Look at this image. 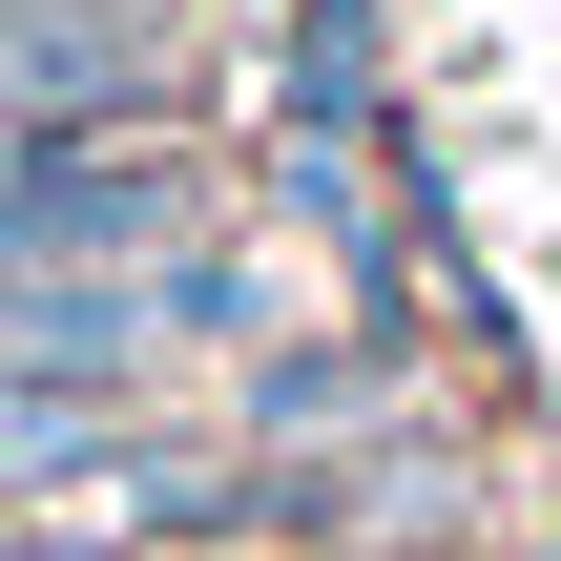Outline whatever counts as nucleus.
Instances as JSON below:
<instances>
[{"mask_svg":"<svg viewBox=\"0 0 561 561\" xmlns=\"http://www.w3.org/2000/svg\"><path fill=\"white\" fill-rule=\"evenodd\" d=\"M104 458H125V396H42V375H0V520L83 500Z\"/></svg>","mask_w":561,"mask_h":561,"instance_id":"nucleus-5","label":"nucleus"},{"mask_svg":"<svg viewBox=\"0 0 561 561\" xmlns=\"http://www.w3.org/2000/svg\"><path fill=\"white\" fill-rule=\"evenodd\" d=\"M0 250L21 271H167L208 250V187L167 125H21L0 146Z\"/></svg>","mask_w":561,"mask_h":561,"instance_id":"nucleus-1","label":"nucleus"},{"mask_svg":"<svg viewBox=\"0 0 561 561\" xmlns=\"http://www.w3.org/2000/svg\"><path fill=\"white\" fill-rule=\"evenodd\" d=\"M146 354H187V333H167V271H21V250H0V375L125 396Z\"/></svg>","mask_w":561,"mask_h":561,"instance_id":"nucleus-3","label":"nucleus"},{"mask_svg":"<svg viewBox=\"0 0 561 561\" xmlns=\"http://www.w3.org/2000/svg\"><path fill=\"white\" fill-rule=\"evenodd\" d=\"M167 0H0V125H146Z\"/></svg>","mask_w":561,"mask_h":561,"instance_id":"nucleus-2","label":"nucleus"},{"mask_svg":"<svg viewBox=\"0 0 561 561\" xmlns=\"http://www.w3.org/2000/svg\"><path fill=\"white\" fill-rule=\"evenodd\" d=\"M291 541H312V561H458V541H479V479H458L437 437H375V458L291 479Z\"/></svg>","mask_w":561,"mask_h":561,"instance_id":"nucleus-4","label":"nucleus"}]
</instances>
